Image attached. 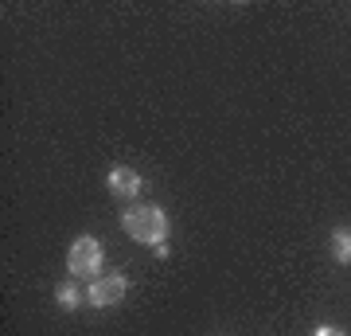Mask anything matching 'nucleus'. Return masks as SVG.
Segmentation results:
<instances>
[{
  "mask_svg": "<svg viewBox=\"0 0 351 336\" xmlns=\"http://www.w3.org/2000/svg\"><path fill=\"white\" fill-rule=\"evenodd\" d=\"M121 231H125L133 243L156 250V247H168L172 223H168V212L156 208V203H133L129 212H121Z\"/></svg>",
  "mask_w": 351,
  "mask_h": 336,
  "instance_id": "1",
  "label": "nucleus"
},
{
  "mask_svg": "<svg viewBox=\"0 0 351 336\" xmlns=\"http://www.w3.org/2000/svg\"><path fill=\"white\" fill-rule=\"evenodd\" d=\"M101 262H106V250H101V243L94 235H78L75 243H71V250H66V274L71 278H94L101 274Z\"/></svg>",
  "mask_w": 351,
  "mask_h": 336,
  "instance_id": "2",
  "label": "nucleus"
},
{
  "mask_svg": "<svg viewBox=\"0 0 351 336\" xmlns=\"http://www.w3.org/2000/svg\"><path fill=\"white\" fill-rule=\"evenodd\" d=\"M129 293V278L125 274H98L94 282L86 286V301L94 309H113V305H121Z\"/></svg>",
  "mask_w": 351,
  "mask_h": 336,
  "instance_id": "3",
  "label": "nucleus"
},
{
  "mask_svg": "<svg viewBox=\"0 0 351 336\" xmlns=\"http://www.w3.org/2000/svg\"><path fill=\"white\" fill-rule=\"evenodd\" d=\"M106 188H110V196L117 199H137L145 180H141L137 168H129V164H113L110 172H106Z\"/></svg>",
  "mask_w": 351,
  "mask_h": 336,
  "instance_id": "4",
  "label": "nucleus"
},
{
  "mask_svg": "<svg viewBox=\"0 0 351 336\" xmlns=\"http://www.w3.org/2000/svg\"><path fill=\"white\" fill-rule=\"evenodd\" d=\"M328 247H332V258H336L339 266H351V227H336Z\"/></svg>",
  "mask_w": 351,
  "mask_h": 336,
  "instance_id": "5",
  "label": "nucleus"
},
{
  "mask_svg": "<svg viewBox=\"0 0 351 336\" xmlns=\"http://www.w3.org/2000/svg\"><path fill=\"white\" fill-rule=\"evenodd\" d=\"M55 301H59V309L75 313L78 305H82V289H78L75 282H59V286H55Z\"/></svg>",
  "mask_w": 351,
  "mask_h": 336,
  "instance_id": "6",
  "label": "nucleus"
},
{
  "mask_svg": "<svg viewBox=\"0 0 351 336\" xmlns=\"http://www.w3.org/2000/svg\"><path fill=\"white\" fill-rule=\"evenodd\" d=\"M313 336H343V328H336V324H320Z\"/></svg>",
  "mask_w": 351,
  "mask_h": 336,
  "instance_id": "7",
  "label": "nucleus"
}]
</instances>
